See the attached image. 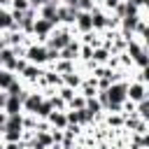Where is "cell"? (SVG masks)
<instances>
[{"label":"cell","instance_id":"6da1fadb","mask_svg":"<svg viewBox=\"0 0 149 149\" xmlns=\"http://www.w3.org/2000/svg\"><path fill=\"white\" fill-rule=\"evenodd\" d=\"M72 40H74V37H72V26H56L54 33H51L49 40H47V47L61 51V49H65Z\"/></svg>","mask_w":149,"mask_h":149},{"label":"cell","instance_id":"7a4b0ae2","mask_svg":"<svg viewBox=\"0 0 149 149\" xmlns=\"http://www.w3.org/2000/svg\"><path fill=\"white\" fill-rule=\"evenodd\" d=\"M26 58H28V63L47 65L49 63V47L42 44V42H30L28 44V51H26Z\"/></svg>","mask_w":149,"mask_h":149},{"label":"cell","instance_id":"3957f363","mask_svg":"<svg viewBox=\"0 0 149 149\" xmlns=\"http://www.w3.org/2000/svg\"><path fill=\"white\" fill-rule=\"evenodd\" d=\"M107 95H109V102H119V105H123V102L128 100V81H126V79L112 81L109 88H107Z\"/></svg>","mask_w":149,"mask_h":149},{"label":"cell","instance_id":"277c9868","mask_svg":"<svg viewBox=\"0 0 149 149\" xmlns=\"http://www.w3.org/2000/svg\"><path fill=\"white\" fill-rule=\"evenodd\" d=\"M54 28H56V23H51L49 19H42V16H37V21H35V28H33V35L37 37V42L47 44V40H49V35L54 33Z\"/></svg>","mask_w":149,"mask_h":149},{"label":"cell","instance_id":"5b68a950","mask_svg":"<svg viewBox=\"0 0 149 149\" xmlns=\"http://www.w3.org/2000/svg\"><path fill=\"white\" fill-rule=\"evenodd\" d=\"M144 98H149V86H147L144 81H140V79L128 81V100L137 105V102L144 100Z\"/></svg>","mask_w":149,"mask_h":149},{"label":"cell","instance_id":"8992f818","mask_svg":"<svg viewBox=\"0 0 149 149\" xmlns=\"http://www.w3.org/2000/svg\"><path fill=\"white\" fill-rule=\"evenodd\" d=\"M77 14H79L77 7H70V5L61 2V7H58V26H74Z\"/></svg>","mask_w":149,"mask_h":149},{"label":"cell","instance_id":"52a82bcc","mask_svg":"<svg viewBox=\"0 0 149 149\" xmlns=\"http://www.w3.org/2000/svg\"><path fill=\"white\" fill-rule=\"evenodd\" d=\"M16 65H19V56H16V51H14L12 47H5V49L0 51V68L16 72Z\"/></svg>","mask_w":149,"mask_h":149},{"label":"cell","instance_id":"ba28073f","mask_svg":"<svg viewBox=\"0 0 149 149\" xmlns=\"http://www.w3.org/2000/svg\"><path fill=\"white\" fill-rule=\"evenodd\" d=\"M58 7H61V0H49L47 5H42L37 12H40V16L42 19H49L51 23H56L58 26Z\"/></svg>","mask_w":149,"mask_h":149},{"label":"cell","instance_id":"9c48e42d","mask_svg":"<svg viewBox=\"0 0 149 149\" xmlns=\"http://www.w3.org/2000/svg\"><path fill=\"white\" fill-rule=\"evenodd\" d=\"M44 98H47L44 93H40V91H30V95L23 100V114H35Z\"/></svg>","mask_w":149,"mask_h":149},{"label":"cell","instance_id":"30bf717a","mask_svg":"<svg viewBox=\"0 0 149 149\" xmlns=\"http://www.w3.org/2000/svg\"><path fill=\"white\" fill-rule=\"evenodd\" d=\"M72 28L79 30V33H91L93 30V16H91V12H79Z\"/></svg>","mask_w":149,"mask_h":149},{"label":"cell","instance_id":"8fae6325","mask_svg":"<svg viewBox=\"0 0 149 149\" xmlns=\"http://www.w3.org/2000/svg\"><path fill=\"white\" fill-rule=\"evenodd\" d=\"M91 16H93V30L105 33V30H107V12H105L102 7H93Z\"/></svg>","mask_w":149,"mask_h":149},{"label":"cell","instance_id":"7c38bea8","mask_svg":"<svg viewBox=\"0 0 149 149\" xmlns=\"http://www.w3.org/2000/svg\"><path fill=\"white\" fill-rule=\"evenodd\" d=\"M42 74H44V68H42V65L28 63V65L23 68V72H21L19 77H23L26 81H40V79H42Z\"/></svg>","mask_w":149,"mask_h":149},{"label":"cell","instance_id":"4fadbf2b","mask_svg":"<svg viewBox=\"0 0 149 149\" xmlns=\"http://www.w3.org/2000/svg\"><path fill=\"white\" fill-rule=\"evenodd\" d=\"M79 93L84 95V98H95L98 95V79L91 74V77H86L84 81H81V86H79Z\"/></svg>","mask_w":149,"mask_h":149},{"label":"cell","instance_id":"5bb4252c","mask_svg":"<svg viewBox=\"0 0 149 149\" xmlns=\"http://www.w3.org/2000/svg\"><path fill=\"white\" fill-rule=\"evenodd\" d=\"M47 121L51 123V128H68V109H54Z\"/></svg>","mask_w":149,"mask_h":149},{"label":"cell","instance_id":"9a60e30c","mask_svg":"<svg viewBox=\"0 0 149 149\" xmlns=\"http://www.w3.org/2000/svg\"><path fill=\"white\" fill-rule=\"evenodd\" d=\"M79 49H81V42H77V40H72L65 49H61V58H65V61H79Z\"/></svg>","mask_w":149,"mask_h":149},{"label":"cell","instance_id":"2e32d148","mask_svg":"<svg viewBox=\"0 0 149 149\" xmlns=\"http://www.w3.org/2000/svg\"><path fill=\"white\" fill-rule=\"evenodd\" d=\"M140 23H142V16H140V14H137V16H123L119 30H121V33H133V35H135Z\"/></svg>","mask_w":149,"mask_h":149},{"label":"cell","instance_id":"e0dca14e","mask_svg":"<svg viewBox=\"0 0 149 149\" xmlns=\"http://www.w3.org/2000/svg\"><path fill=\"white\" fill-rule=\"evenodd\" d=\"M2 37H5V44L7 47H21L23 37H28V35H23L21 30H5Z\"/></svg>","mask_w":149,"mask_h":149},{"label":"cell","instance_id":"ac0fdd59","mask_svg":"<svg viewBox=\"0 0 149 149\" xmlns=\"http://www.w3.org/2000/svg\"><path fill=\"white\" fill-rule=\"evenodd\" d=\"M109 58H112V51H109L105 44L93 49V63H98V65H107V63H109Z\"/></svg>","mask_w":149,"mask_h":149},{"label":"cell","instance_id":"d6986e66","mask_svg":"<svg viewBox=\"0 0 149 149\" xmlns=\"http://www.w3.org/2000/svg\"><path fill=\"white\" fill-rule=\"evenodd\" d=\"M81 81H84V77H81L77 70H72V72H65V74H63V84H65V86H70V88H74V91H79Z\"/></svg>","mask_w":149,"mask_h":149},{"label":"cell","instance_id":"ffe728a7","mask_svg":"<svg viewBox=\"0 0 149 149\" xmlns=\"http://www.w3.org/2000/svg\"><path fill=\"white\" fill-rule=\"evenodd\" d=\"M5 112L7 114H23V102L19 95H9L7 98V105H5Z\"/></svg>","mask_w":149,"mask_h":149},{"label":"cell","instance_id":"44dd1931","mask_svg":"<svg viewBox=\"0 0 149 149\" xmlns=\"http://www.w3.org/2000/svg\"><path fill=\"white\" fill-rule=\"evenodd\" d=\"M51 70H56L58 74H65V72H72V70H77V65H74V61H65V58H58L56 63H51Z\"/></svg>","mask_w":149,"mask_h":149},{"label":"cell","instance_id":"7402d4cb","mask_svg":"<svg viewBox=\"0 0 149 149\" xmlns=\"http://www.w3.org/2000/svg\"><path fill=\"white\" fill-rule=\"evenodd\" d=\"M86 109L93 114V119H100V116H102V112H105V107L100 105V100H98V98H86Z\"/></svg>","mask_w":149,"mask_h":149},{"label":"cell","instance_id":"603a6c76","mask_svg":"<svg viewBox=\"0 0 149 149\" xmlns=\"http://www.w3.org/2000/svg\"><path fill=\"white\" fill-rule=\"evenodd\" d=\"M5 128H7V130H26V128H23V114H9Z\"/></svg>","mask_w":149,"mask_h":149},{"label":"cell","instance_id":"cb8c5ba5","mask_svg":"<svg viewBox=\"0 0 149 149\" xmlns=\"http://www.w3.org/2000/svg\"><path fill=\"white\" fill-rule=\"evenodd\" d=\"M14 79H16V72L0 68V88H2V91H7V88H9V84H12Z\"/></svg>","mask_w":149,"mask_h":149},{"label":"cell","instance_id":"d4e9b609","mask_svg":"<svg viewBox=\"0 0 149 149\" xmlns=\"http://www.w3.org/2000/svg\"><path fill=\"white\" fill-rule=\"evenodd\" d=\"M51 112H54V105H51V100H49V98H44V100H42V105L37 107L35 116H37V119H49V114H51Z\"/></svg>","mask_w":149,"mask_h":149},{"label":"cell","instance_id":"484cf974","mask_svg":"<svg viewBox=\"0 0 149 149\" xmlns=\"http://www.w3.org/2000/svg\"><path fill=\"white\" fill-rule=\"evenodd\" d=\"M135 112H137V116H140V119H144V121H149V98H144V100H140V102L135 105Z\"/></svg>","mask_w":149,"mask_h":149},{"label":"cell","instance_id":"4316f807","mask_svg":"<svg viewBox=\"0 0 149 149\" xmlns=\"http://www.w3.org/2000/svg\"><path fill=\"white\" fill-rule=\"evenodd\" d=\"M133 65L137 68V70H142V68H147L149 65V51L144 49V51H140L135 58H133Z\"/></svg>","mask_w":149,"mask_h":149},{"label":"cell","instance_id":"83f0119b","mask_svg":"<svg viewBox=\"0 0 149 149\" xmlns=\"http://www.w3.org/2000/svg\"><path fill=\"white\" fill-rule=\"evenodd\" d=\"M81 107H86V98H84V95L77 91V95H74V98L68 102V109H81Z\"/></svg>","mask_w":149,"mask_h":149},{"label":"cell","instance_id":"f1b7e54d","mask_svg":"<svg viewBox=\"0 0 149 149\" xmlns=\"http://www.w3.org/2000/svg\"><path fill=\"white\" fill-rule=\"evenodd\" d=\"M56 93H58V95H61V98H63L65 102H70V100H72V98L77 95V91H74V88H70V86H65V84H63V86H61V88H58Z\"/></svg>","mask_w":149,"mask_h":149},{"label":"cell","instance_id":"f546056e","mask_svg":"<svg viewBox=\"0 0 149 149\" xmlns=\"http://www.w3.org/2000/svg\"><path fill=\"white\" fill-rule=\"evenodd\" d=\"M23 128L30 130V133H35V128H37V116H35V114H23Z\"/></svg>","mask_w":149,"mask_h":149},{"label":"cell","instance_id":"4dcf8cb0","mask_svg":"<svg viewBox=\"0 0 149 149\" xmlns=\"http://www.w3.org/2000/svg\"><path fill=\"white\" fill-rule=\"evenodd\" d=\"M33 5H30V0H12V7L9 9H14V12H28Z\"/></svg>","mask_w":149,"mask_h":149},{"label":"cell","instance_id":"1f68e13d","mask_svg":"<svg viewBox=\"0 0 149 149\" xmlns=\"http://www.w3.org/2000/svg\"><path fill=\"white\" fill-rule=\"evenodd\" d=\"M79 58H81V61H93V47H91V44H81Z\"/></svg>","mask_w":149,"mask_h":149},{"label":"cell","instance_id":"d6a6232c","mask_svg":"<svg viewBox=\"0 0 149 149\" xmlns=\"http://www.w3.org/2000/svg\"><path fill=\"white\" fill-rule=\"evenodd\" d=\"M95 0H77V9L79 12H93Z\"/></svg>","mask_w":149,"mask_h":149},{"label":"cell","instance_id":"836d02e7","mask_svg":"<svg viewBox=\"0 0 149 149\" xmlns=\"http://www.w3.org/2000/svg\"><path fill=\"white\" fill-rule=\"evenodd\" d=\"M21 91H23V84H21V81H19V77H16V79H14L12 84H9V88H7V93H9V95H19Z\"/></svg>","mask_w":149,"mask_h":149},{"label":"cell","instance_id":"e575fe53","mask_svg":"<svg viewBox=\"0 0 149 149\" xmlns=\"http://www.w3.org/2000/svg\"><path fill=\"white\" fill-rule=\"evenodd\" d=\"M119 2H121V0H100V5H102L105 12H114V9L119 7Z\"/></svg>","mask_w":149,"mask_h":149},{"label":"cell","instance_id":"d590c367","mask_svg":"<svg viewBox=\"0 0 149 149\" xmlns=\"http://www.w3.org/2000/svg\"><path fill=\"white\" fill-rule=\"evenodd\" d=\"M137 79H140V81H144V84H147V86H149V65H147V68H142V70H140V74H137Z\"/></svg>","mask_w":149,"mask_h":149},{"label":"cell","instance_id":"8d00e7d4","mask_svg":"<svg viewBox=\"0 0 149 149\" xmlns=\"http://www.w3.org/2000/svg\"><path fill=\"white\" fill-rule=\"evenodd\" d=\"M7 98H9V93L0 88V109H5V105H7Z\"/></svg>","mask_w":149,"mask_h":149},{"label":"cell","instance_id":"74e56055","mask_svg":"<svg viewBox=\"0 0 149 149\" xmlns=\"http://www.w3.org/2000/svg\"><path fill=\"white\" fill-rule=\"evenodd\" d=\"M7 119H9V114H7L5 109H0V128H5V123H7Z\"/></svg>","mask_w":149,"mask_h":149},{"label":"cell","instance_id":"f35d334b","mask_svg":"<svg viewBox=\"0 0 149 149\" xmlns=\"http://www.w3.org/2000/svg\"><path fill=\"white\" fill-rule=\"evenodd\" d=\"M142 142H144V149H149V130L142 133Z\"/></svg>","mask_w":149,"mask_h":149},{"label":"cell","instance_id":"ab89813d","mask_svg":"<svg viewBox=\"0 0 149 149\" xmlns=\"http://www.w3.org/2000/svg\"><path fill=\"white\" fill-rule=\"evenodd\" d=\"M128 2H130V5H135V7H140V9H142V0H128Z\"/></svg>","mask_w":149,"mask_h":149},{"label":"cell","instance_id":"60d3db41","mask_svg":"<svg viewBox=\"0 0 149 149\" xmlns=\"http://www.w3.org/2000/svg\"><path fill=\"white\" fill-rule=\"evenodd\" d=\"M5 47H7V44H5V37H2V33H0V51H2Z\"/></svg>","mask_w":149,"mask_h":149},{"label":"cell","instance_id":"b9f144b4","mask_svg":"<svg viewBox=\"0 0 149 149\" xmlns=\"http://www.w3.org/2000/svg\"><path fill=\"white\" fill-rule=\"evenodd\" d=\"M142 7H144V9L149 12V0H142Z\"/></svg>","mask_w":149,"mask_h":149},{"label":"cell","instance_id":"7bdbcfd3","mask_svg":"<svg viewBox=\"0 0 149 149\" xmlns=\"http://www.w3.org/2000/svg\"><path fill=\"white\" fill-rule=\"evenodd\" d=\"M74 149H91V147H81V144H79V147H74Z\"/></svg>","mask_w":149,"mask_h":149},{"label":"cell","instance_id":"ee69618b","mask_svg":"<svg viewBox=\"0 0 149 149\" xmlns=\"http://www.w3.org/2000/svg\"><path fill=\"white\" fill-rule=\"evenodd\" d=\"M58 149H68V147H58Z\"/></svg>","mask_w":149,"mask_h":149},{"label":"cell","instance_id":"f6af8a7d","mask_svg":"<svg viewBox=\"0 0 149 149\" xmlns=\"http://www.w3.org/2000/svg\"><path fill=\"white\" fill-rule=\"evenodd\" d=\"M95 2H100V0H95Z\"/></svg>","mask_w":149,"mask_h":149},{"label":"cell","instance_id":"bcb514c9","mask_svg":"<svg viewBox=\"0 0 149 149\" xmlns=\"http://www.w3.org/2000/svg\"><path fill=\"white\" fill-rule=\"evenodd\" d=\"M91 149H95V147H91Z\"/></svg>","mask_w":149,"mask_h":149},{"label":"cell","instance_id":"7dc6e473","mask_svg":"<svg viewBox=\"0 0 149 149\" xmlns=\"http://www.w3.org/2000/svg\"><path fill=\"white\" fill-rule=\"evenodd\" d=\"M61 2H65V0H61Z\"/></svg>","mask_w":149,"mask_h":149},{"label":"cell","instance_id":"c3c4849f","mask_svg":"<svg viewBox=\"0 0 149 149\" xmlns=\"http://www.w3.org/2000/svg\"><path fill=\"white\" fill-rule=\"evenodd\" d=\"M147 21H149V19H147Z\"/></svg>","mask_w":149,"mask_h":149}]
</instances>
